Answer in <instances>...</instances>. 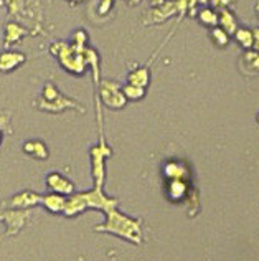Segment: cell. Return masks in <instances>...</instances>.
Segmentation results:
<instances>
[{
    "label": "cell",
    "mask_w": 259,
    "mask_h": 261,
    "mask_svg": "<svg viewBox=\"0 0 259 261\" xmlns=\"http://www.w3.org/2000/svg\"><path fill=\"white\" fill-rule=\"evenodd\" d=\"M258 122H259V114H258Z\"/></svg>",
    "instance_id": "obj_17"
},
{
    "label": "cell",
    "mask_w": 259,
    "mask_h": 261,
    "mask_svg": "<svg viewBox=\"0 0 259 261\" xmlns=\"http://www.w3.org/2000/svg\"><path fill=\"white\" fill-rule=\"evenodd\" d=\"M212 36H213V40L215 43H217L218 46H225V45H228V42H230V38H228V34L223 30V28H215L212 32Z\"/></svg>",
    "instance_id": "obj_11"
},
{
    "label": "cell",
    "mask_w": 259,
    "mask_h": 261,
    "mask_svg": "<svg viewBox=\"0 0 259 261\" xmlns=\"http://www.w3.org/2000/svg\"><path fill=\"white\" fill-rule=\"evenodd\" d=\"M101 96H102V101L111 108H122L126 104V96H124V93L119 90L117 83H112V81H104V83H102Z\"/></svg>",
    "instance_id": "obj_1"
},
{
    "label": "cell",
    "mask_w": 259,
    "mask_h": 261,
    "mask_svg": "<svg viewBox=\"0 0 259 261\" xmlns=\"http://www.w3.org/2000/svg\"><path fill=\"white\" fill-rule=\"evenodd\" d=\"M48 186H50L51 188H56L60 190V192H71V184H69L68 180H64V178L61 176H58V174H51L50 177H48Z\"/></svg>",
    "instance_id": "obj_5"
},
{
    "label": "cell",
    "mask_w": 259,
    "mask_h": 261,
    "mask_svg": "<svg viewBox=\"0 0 259 261\" xmlns=\"http://www.w3.org/2000/svg\"><path fill=\"white\" fill-rule=\"evenodd\" d=\"M25 152H31V154L38 156V159H45L46 157V149L41 142H26Z\"/></svg>",
    "instance_id": "obj_9"
},
{
    "label": "cell",
    "mask_w": 259,
    "mask_h": 261,
    "mask_svg": "<svg viewBox=\"0 0 259 261\" xmlns=\"http://www.w3.org/2000/svg\"><path fill=\"white\" fill-rule=\"evenodd\" d=\"M220 25H221V28H223L226 34H236V20H235V17H233V14L231 12H228V10L226 8H223L221 10V14H220Z\"/></svg>",
    "instance_id": "obj_4"
},
{
    "label": "cell",
    "mask_w": 259,
    "mask_h": 261,
    "mask_svg": "<svg viewBox=\"0 0 259 261\" xmlns=\"http://www.w3.org/2000/svg\"><path fill=\"white\" fill-rule=\"evenodd\" d=\"M127 2L131 4V5H136V4H139V2H140V0H127Z\"/></svg>",
    "instance_id": "obj_16"
},
{
    "label": "cell",
    "mask_w": 259,
    "mask_h": 261,
    "mask_svg": "<svg viewBox=\"0 0 259 261\" xmlns=\"http://www.w3.org/2000/svg\"><path fill=\"white\" fill-rule=\"evenodd\" d=\"M164 2L165 0H150V5H152V7H162Z\"/></svg>",
    "instance_id": "obj_14"
},
{
    "label": "cell",
    "mask_w": 259,
    "mask_h": 261,
    "mask_svg": "<svg viewBox=\"0 0 259 261\" xmlns=\"http://www.w3.org/2000/svg\"><path fill=\"white\" fill-rule=\"evenodd\" d=\"M129 83L134 84V86H147L149 83V70L147 68H142V70H136L134 73L129 74Z\"/></svg>",
    "instance_id": "obj_6"
},
{
    "label": "cell",
    "mask_w": 259,
    "mask_h": 261,
    "mask_svg": "<svg viewBox=\"0 0 259 261\" xmlns=\"http://www.w3.org/2000/svg\"><path fill=\"white\" fill-rule=\"evenodd\" d=\"M236 40H238L245 48H250L255 45V35H253V32L246 30V28L236 30Z\"/></svg>",
    "instance_id": "obj_7"
},
{
    "label": "cell",
    "mask_w": 259,
    "mask_h": 261,
    "mask_svg": "<svg viewBox=\"0 0 259 261\" xmlns=\"http://www.w3.org/2000/svg\"><path fill=\"white\" fill-rule=\"evenodd\" d=\"M241 72L246 74L259 73V52H245L240 60Z\"/></svg>",
    "instance_id": "obj_2"
},
{
    "label": "cell",
    "mask_w": 259,
    "mask_h": 261,
    "mask_svg": "<svg viewBox=\"0 0 259 261\" xmlns=\"http://www.w3.org/2000/svg\"><path fill=\"white\" fill-rule=\"evenodd\" d=\"M253 35H255V46H256V50L259 52V30H256Z\"/></svg>",
    "instance_id": "obj_15"
},
{
    "label": "cell",
    "mask_w": 259,
    "mask_h": 261,
    "mask_svg": "<svg viewBox=\"0 0 259 261\" xmlns=\"http://www.w3.org/2000/svg\"><path fill=\"white\" fill-rule=\"evenodd\" d=\"M46 205L50 206V208H51L53 212H58V210H61L63 200H61L60 197H56V195H51V197L46 198Z\"/></svg>",
    "instance_id": "obj_12"
},
{
    "label": "cell",
    "mask_w": 259,
    "mask_h": 261,
    "mask_svg": "<svg viewBox=\"0 0 259 261\" xmlns=\"http://www.w3.org/2000/svg\"><path fill=\"white\" fill-rule=\"evenodd\" d=\"M228 4H230V0H212V5H213V7H220V8L226 7Z\"/></svg>",
    "instance_id": "obj_13"
},
{
    "label": "cell",
    "mask_w": 259,
    "mask_h": 261,
    "mask_svg": "<svg viewBox=\"0 0 259 261\" xmlns=\"http://www.w3.org/2000/svg\"><path fill=\"white\" fill-rule=\"evenodd\" d=\"M200 20L203 22L205 25H210V26H215V25H218V22H220V18H218V15L213 12V10H202V12H200Z\"/></svg>",
    "instance_id": "obj_10"
},
{
    "label": "cell",
    "mask_w": 259,
    "mask_h": 261,
    "mask_svg": "<svg viewBox=\"0 0 259 261\" xmlns=\"http://www.w3.org/2000/svg\"><path fill=\"white\" fill-rule=\"evenodd\" d=\"M122 93L126 98H129V100H140V98H144L145 91H144V88H140V86L129 84L122 90Z\"/></svg>",
    "instance_id": "obj_8"
},
{
    "label": "cell",
    "mask_w": 259,
    "mask_h": 261,
    "mask_svg": "<svg viewBox=\"0 0 259 261\" xmlns=\"http://www.w3.org/2000/svg\"><path fill=\"white\" fill-rule=\"evenodd\" d=\"M25 62V56L17 52H5L0 55V72H10Z\"/></svg>",
    "instance_id": "obj_3"
}]
</instances>
